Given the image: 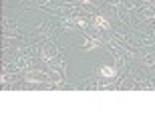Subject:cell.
Here are the masks:
<instances>
[{
	"instance_id": "7a4b0ae2",
	"label": "cell",
	"mask_w": 155,
	"mask_h": 121,
	"mask_svg": "<svg viewBox=\"0 0 155 121\" xmlns=\"http://www.w3.org/2000/svg\"><path fill=\"white\" fill-rule=\"evenodd\" d=\"M101 75H103V77H113V75H115V69H113V67H103V69H101Z\"/></svg>"
},
{
	"instance_id": "3957f363",
	"label": "cell",
	"mask_w": 155,
	"mask_h": 121,
	"mask_svg": "<svg viewBox=\"0 0 155 121\" xmlns=\"http://www.w3.org/2000/svg\"><path fill=\"white\" fill-rule=\"evenodd\" d=\"M85 2H87V0H85Z\"/></svg>"
},
{
	"instance_id": "6da1fadb",
	"label": "cell",
	"mask_w": 155,
	"mask_h": 121,
	"mask_svg": "<svg viewBox=\"0 0 155 121\" xmlns=\"http://www.w3.org/2000/svg\"><path fill=\"white\" fill-rule=\"evenodd\" d=\"M95 24H97L99 28H109V22H107L103 16H97V18H95Z\"/></svg>"
}]
</instances>
